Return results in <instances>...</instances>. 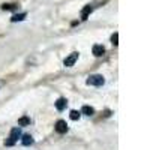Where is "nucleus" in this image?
I'll return each mask as SVG.
<instances>
[{
    "label": "nucleus",
    "mask_w": 150,
    "mask_h": 150,
    "mask_svg": "<svg viewBox=\"0 0 150 150\" xmlns=\"http://www.w3.org/2000/svg\"><path fill=\"white\" fill-rule=\"evenodd\" d=\"M2 8H3L5 11H11V9H15V5H6V3H5Z\"/></svg>",
    "instance_id": "nucleus-14"
},
{
    "label": "nucleus",
    "mask_w": 150,
    "mask_h": 150,
    "mask_svg": "<svg viewBox=\"0 0 150 150\" xmlns=\"http://www.w3.org/2000/svg\"><path fill=\"white\" fill-rule=\"evenodd\" d=\"M77 60H78V53H72L69 57H66V59H65V66H66V68L74 66Z\"/></svg>",
    "instance_id": "nucleus-3"
},
{
    "label": "nucleus",
    "mask_w": 150,
    "mask_h": 150,
    "mask_svg": "<svg viewBox=\"0 0 150 150\" xmlns=\"http://www.w3.org/2000/svg\"><path fill=\"white\" fill-rule=\"evenodd\" d=\"M93 11V8L90 6V5H87L83 11H81V20H87V17H89V14Z\"/></svg>",
    "instance_id": "nucleus-7"
},
{
    "label": "nucleus",
    "mask_w": 150,
    "mask_h": 150,
    "mask_svg": "<svg viewBox=\"0 0 150 150\" xmlns=\"http://www.w3.org/2000/svg\"><path fill=\"white\" fill-rule=\"evenodd\" d=\"M56 131H57L59 134H65V132L68 131V125H66V122H65V120H59V122L56 123Z\"/></svg>",
    "instance_id": "nucleus-4"
},
{
    "label": "nucleus",
    "mask_w": 150,
    "mask_h": 150,
    "mask_svg": "<svg viewBox=\"0 0 150 150\" xmlns=\"http://www.w3.org/2000/svg\"><path fill=\"white\" fill-rule=\"evenodd\" d=\"M18 138H21V129H20V128H14V129L11 131L9 138L5 141V146H8V147L14 146V144L18 141Z\"/></svg>",
    "instance_id": "nucleus-1"
},
{
    "label": "nucleus",
    "mask_w": 150,
    "mask_h": 150,
    "mask_svg": "<svg viewBox=\"0 0 150 150\" xmlns=\"http://www.w3.org/2000/svg\"><path fill=\"white\" fill-rule=\"evenodd\" d=\"M66 105H68V101H66L65 98L57 99V102H56V108H57L59 111H63V110L66 108Z\"/></svg>",
    "instance_id": "nucleus-6"
},
{
    "label": "nucleus",
    "mask_w": 150,
    "mask_h": 150,
    "mask_svg": "<svg viewBox=\"0 0 150 150\" xmlns=\"http://www.w3.org/2000/svg\"><path fill=\"white\" fill-rule=\"evenodd\" d=\"M24 18H26V12H23V14H17V15H14L11 18V21L12 23H17V21H23Z\"/></svg>",
    "instance_id": "nucleus-11"
},
{
    "label": "nucleus",
    "mask_w": 150,
    "mask_h": 150,
    "mask_svg": "<svg viewBox=\"0 0 150 150\" xmlns=\"http://www.w3.org/2000/svg\"><path fill=\"white\" fill-rule=\"evenodd\" d=\"M117 41H119V33H114V35L111 36V42H112V45H117V44H119Z\"/></svg>",
    "instance_id": "nucleus-13"
},
{
    "label": "nucleus",
    "mask_w": 150,
    "mask_h": 150,
    "mask_svg": "<svg viewBox=\"0 0 150 150\" xmlns=\"http://www.w3.org/2000/svg\"><path fill=\"white\" fill-rule=\"evenodd\" d=\"M89 86H102L104 83H105V80H104V77L102 75H90L89 78H87V81H86Z\"/></svg>",
    "instance_id": "nucleus-2"
},
{
    "label": "nucleus",
    "mask_w": 150,
    "mask_h": 150,
    "mask_svg": "<svg viewBox=\"0 0 150 150\" xmlns=\"http://www.w3.org/2000/svg\"><path fill=\"white\" fill-rule=\"evenodd\" d=\"M81 114H86V116H93L95 114V110L89 105H84L83 110H81Z\"/></svg>",
    "instance_id": "nucleus-8"
},
{
    "label": "nucleus",
    "mask_w": 150,
    "mask_h": 150,
    "mask_svg": "<svg viewBox=\"0 0 150 150\" xmlns=\"http://www.w3.org/2000/svg\"><path fill=\"white\" fill-rule=\"evenodd\" d=\"M21 143H23L24 146H30V144H33V138H32V135H23Z\"/></svg>",
    "instance_id": "nucleus-9"
},
{
    "label": "nucleus",
    "mask_w": 150,
    "mask_h": 150,
    "mask_svg": "<svg viewBox=\"0 0 150 150\" xmlns=\"http://www.w3.org/2000/svg\"><path fill=\"white\" fill-rule=\"evenodd\" d=\"M69 117H71L72 120H78V119L81 117V112H80V111H75V110H72V111H71V114H69Z\"/></svg>",
    "instance_id": "nucleus-12"
},
{
    "label": "nucleus",
    "mask_w": 150,
    "mask_h": 150,
    "mask_svg": "<svg viewBox=\"0 0 150 150\" xmlns=\"http://www.w3.org/2000/svg\"><path fill=\"white\" fill-rule=\"evenodd\" d=\"M93 54L96 56V57H101V56H104V53H105V48L102 47V45H99V44H96V45H93Z\"/></svg>",
    "instance_id": "nucleus-5"
},
{
    "label": "nucleus",
    "mask_w": 150,
    "mask_h": 150,
    "mask_svg": "<svg viewBox=\"0 0 150 150\" xmlns=\"http://www.w3.org/2000/svg\"><path fill=\"white\" fill-rule=\"evenodd\" d=\"M18 125H20V126H29V125H30V119H29L27 116H23V117L18 120Z\"/></svg>",
    "instance_id": "nucleus-10"
}]
</instances>
